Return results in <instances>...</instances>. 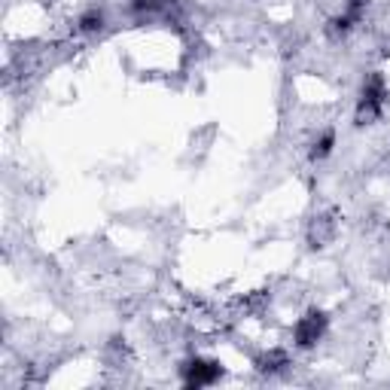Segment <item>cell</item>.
Wrapping results in <instances>:
<instances>
[{"mask_svg": "<svg viewBox=\"0 0 390 390\" xmlns=\"http://www.w3.org/2000/svg\"><path fill=\"white\" fill-rule=\"evenodd\" d=\"M387 101V82L378 70H372L363 80V89H360V101H357V125H372L384 110Z\"/></svg>", "mask_w": 390, "mask_h": 390, "instance_id": "obj_1", "label": "cell"}, {"mask_svg": "<svg viewBox=\"0 0 390 390\" xmlns=\"http://www.w3.org/2000/svg\"><path fill=\"white\" fill-rule=\"evenodd\" d=\"M329 327V317L323 314L320 308H311V311H305L299 320H296V327H293V341H296V348H314L317 341L323 339V332H327Z\"/></svg>", "mask_w": 390, "mask_h": 390, "instance_id": "obj_2", "label": "cell"}, {"mask_svg": "<svg viewBox=\"0 0 390 390\" xmlns=\"http://www.w3.org/2000/svg\"><path fill=\"white\" fill-rule=\"evenodd\" d=\"M222 378V363L217 360H204V357H192L183 366V384L187 387H208Z\"/></svg>", "mask_w": 390, "mask_h": 390, "instance_id": "obj_3", "label": "cell"}, {"mask_svg": "<svg viewBox=\"0 0 390 390\" xmlns=\"http://www.w3.org/2000/svg\"><path fill=\"white\" fill-rule=\"evenodd\" d=\"M104 25H107L104 9H98V6L86 9V13L77 18V31L80 34H101V31H104Z\"/></svg>", "mask_w": 390, "mask_h": 390, "instance_id": "obj_4", "label": "cell"}, {"mask_svg": "<svg viewBox=\"0 0 390 390\" xmlns=\"http://www.w3.org/2000/svg\"><path fill=\"white\" fill-rule=\"evenodd\" d=\"M287 366H290V357H287V351H281V348L268 351V354H263L256 360L259 372H281V369H287Z\"/></svg>", "mask_w": 390, "mask_h": 390, "instance_id": "obj_5", "label": "cell"}, {"mask_svg": "<svg viewBox=\"0 0 390 390\" xmlns=\"http://www.w3.org/2000/svg\"><path fill=\"white\" fill-rule=\"evenodd\" d=\"M332 146H336V132H332V128H327V132H320L317 137H314V144H311V162L329 159Z\"/></svg>", "mask_w": 390, "mask_h": 390, "instance_id": "obj_6", "label": "cell"}, {"mask_svg": "<svg viewBox=\"0 0 390 390\" xmlns=\"http://www.w3.org/2000/svg\"><path fill=\"white\" fill-rule=\"evenodd\" d=\"M366 4H369V0H348V4H345V15H351L354 22H360L363 13H366Z\"/></svg>", "mask_w": 390, "mask_h": 390, "instance_id": "obj_7", "label": "cell"}, {"mask_svg": "<svg viewBox=\"0 0 390 390\" xmlns=\"http://www.w3.org/2000/svg\"><path fill=\"white\" fill-rule=\"evenodd\" d=\"M168 4H174V0H134V9L137 13H153V9H162Z\"/></svg>", "mask_w": 390, "mask_h": 390, "instance_id": "obj_8", "label": "cell"}]
</instances>
